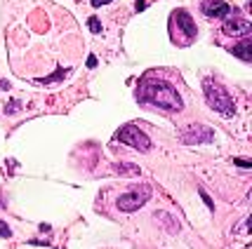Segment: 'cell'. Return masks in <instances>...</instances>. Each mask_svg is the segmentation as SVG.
I'll list each match as a JSON object with an SVG mask.
<instances>
[{"mask_svg": "<svg viewBox=\"0 0 252 249\" xmlns=\"http://www.w3.org/2000/svg\"><path fill=\"white\" fill-rule=\"evenodd\" d=\"M203 89H205V99H208V104L217 111V113H221V115H233V113H236V104H233V99H231V94L221 85L212 83V80H205V83H203Z\"/></svg>", "mask_w": 252, "mask_h": 249, "instance_id": "7a4b0ae2", "label": "cell"}, {"mask_svg": "<svg viewBox=\"0 0 252 249\" xmlns=\"http://www.w3.org/2000/svg\"><path fill=\"white\" fill-rule=\"evenodd\" d=\"M116 172L121 174H139V167H134V165H116Z\"/></svg>", "mask_w": 252, "mask_h": 249, "instance_id": "30bf717a", "label": "cell"}, {"mask_svg": "<svg viewBox=\"0 0 252 249\" xmlns=\"http://www.w3.org/2000/svg\"><path fill=\"white\" fill-rule=\"evenodd\" d=\"M215 132L208 130V127H200V125H189L184 134H182V141L184 143H208L212 141Z\"/></svg>", "mask_w": 252, "mask_h": 249, "instance_id": "5b68a950", "label": "cell"}, {"mask_svg": "<svg viewBox=\"0 0 252 249\" xmlns=\"http://www.w3.org/2000/svg\"><path fill=\"white\" fill-rule=\"evenodd\" d=\"M233 163L238 165V167H250V160H245V158H238V160H233Z\"/></svg>", "mask_w": 252, "mask_h": 249, "instance_id": "4fadbf2b", "label": "cell"}, {"mask_svg": "<svg viewBox=\"0 0 252 249\" xmlns=\"http://www.w3.org/2000/svg\"><path fill=\"white\" fill-rule=\"evenodd\" d=\"M139 99L154 104V106H160V109H167V111L182 109V97L177 94L175 87L167 85V83H158V80L144 83L142 89H139Z\"/></svg>", "mask_w": 252, "mask_h": 249, "instance_id": "6da1fadb", "label": "cell"}, {"mask_svg": "<svg viewBox=\"0 0 252 249\" xmlns=\"http://www.w3.org/2000/svg\"><path fill=\"white\" fill-rule=\"evenodd\" d=\"M203 12H205V17H229L231 14V7L226 2H221V0H203Z\"/></svg>", "mask_w": 252, "mask_h": 249, "instance_id": "52a82bcc", "label": "cell"}, {"mask_svg": "<svg viewBox=\"0 0 252 249\" xmlns=\"http://www.w3.org/2000/svg\"><path fill=\"white\" fill-rule=\"evenodd\" d=\"M177 26H179V28L184 31L187 40L196 38V24L191 22V17H189L187 12H177Z\"/></svg>", "mask_w": 252, "mask_h": 249, "instance_id": "ba28073f", "label": "cell"}, {"mask_svg": "<svg viewBox=\"0 0 252 249\" xmlns=\"http://www.w3.org/2000/svg\"><path fill=\"white\" fill-rule=\"evenodd\" d=\"M106 2H111V0H92V5H94V7H99V5H106Z\"/></svg>", "mask_w": 252, "mask_h": 249, "instance_id": "5bb4252c", "label": "cell"}, {"mask_svg": "<svg viewBox=\"0 0 252 249\" xmlns=\"http://www.w3.org/2000/svg\"><path fill=\"white\" fill-rule=\"evenodd\" d=\"M0 235H2V238H10V228L5 226L2 221H0Z\"/></svg>", "mask_w": 252, "mask_h": 249, "instance_id": "7c38bea8", "label": "cell"}, {"mask_svg": "<svg viewBox=\"0 0 252 249\" xmlns=\"http://www.w3.org/2000/svg\"><path fill=\"white\" fill-rule=\"evenodd\" d=\"M221 31L226 33V35H243V38H248L252 31V26L248 19H241V17H233V19H229V22L224 24V28Z\"/></svg>", "mask_w": 252, "mask_h": 249, "instance_id": "8992f818", "label": "cell"}, {"mask_svg": "<svg viewBox=\"0 0 252 249\" xmlns=\"http://www.w3.org/2000/svg\"><path fill=\"white\" fill-rule=\"evenodd\" d=\"M88 26H90V28H92V31H94V33H99V31H101V24H99V19H97V17H92V19H90V22H88Z\"/></svg>", "mask_w": 252, "mask_h": 249, "instance_id": "8fae6325", "label": "cell"}, {"mask_svg": "<svg viewBox=\"0 0 252 249\" xmlns=\"http://www.w3.org/2000/svg\"><path fill=\"white\" fill-rule=\"evenodd\" d=\"M231 52H233L236 56H241L243 61H252V43H250V38H245V43L236 45Z\"/></svg>", "mask_w": 252, "mask_h": 249, "instance_id": "9c48e42d", "label": "cell"}, {"mask_svg": "<svg viewBox=\"0 0 252 249\" xmlns=\"http://www.w3.org/2000/svg\"><path fill=\"white\" fill-rule=\"evenodd\" d=\"M151 197V188L149 186H139V188H132L130 193H125L118 197V209L121 212H134L142 205H146V200Z\"/></svg>", "mask_w": 252, "mask_h": 249, "instance_id": "3957f363", "label": "cell"}, {"mask_svg": "<svg viewBox=\"0 0 252 249\" xmlns=\"http://www.w3.org/2000/svg\"><path fill=\"white\" fill-rule=\"evenodd\" d=\"M118 141L127 143V146L137 148V151H149V148H151L149 137H146L139 127H134V125H125V127L118 132Z\"/></svg>", "mask_w": 252, "mask_h": 249, "instance_id": "277c9868", "label": "cell"}]
</instances>
